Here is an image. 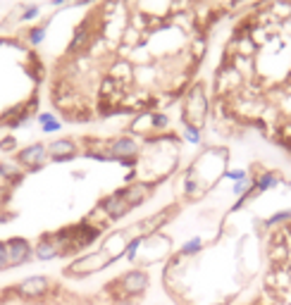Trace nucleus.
Here are the masks:
<instances>
[{
  "label": "nucleus",
  "mask_w": 291,
  "mask_h": 305,
  "mask_svg": "<svg viewBox=\"0 0 291 305\" xmlns=\"http://www.w3.org/2000/svg\"><path fill=\"white\" fill-rule=\"evenodd\" d=\"M150 286L148 272L143 270H129L122 277H117L112 284L105 286V291L110 293V300H119V298H139L143 296Z\"/></svg>",
  "instance_id": "nucleus-1"
},
{
  "label": "nucleus",
  "mask_w": 291,
  "mask_h": 305,
  "mask_svg": "<svg viewBox=\"0 0 291 305\" xmlns=\"http://www.w3.org/2000/svg\"><path fill=\"white\" fill-rule=\"evenodd\" d=\"M65 3H76V5H84L89 0H55V5H65Z\"/></svg>",
  "instance_id": "nucleus-26"
},
{
  "label": "nucleus",
  "mask_w": 291,
  "mask_h": 305,
  "mask_svg": "<svg viewBox=\"0 0 291 305\" xmlns=\"http://www.w3.org/2000/svg\"><path fill=\"white\" fill-rule=\"evenodd\" d=\"M43 36H46V26H36V29L29 31V41H31L33 45H38V43L43 41Z\"/></svg>",
  "instance_id": "nucleus-20"
},
{
  "label": "nucleus",
  "mask_w": 291,
  "mask_h": 305,
  "mask_svg": "<svg viewBox=\"0 0 291 305\" xmlns=\"http://www.w3.org/2000/svg\"><path fill=\"white\" fill-rule=\"evenodd\" d=\"M62 255V250H60V243L58 238L53 236V234H46V236L33 246V258L36 260H41V263H48V260H55V258H60Z\"/></svg>",
  "instance_id": "nucleus-9"
},
{
  "label": "nucleus",
  "mask_w": 291,
  "mask_h": 305,
  "mask_svg": "<svg viewBox=\"0 0 291 305\" xmlns=\"http://www.w3.org/2000/svg\"><path fill=\"white\" fill-rule=\"evenodd\" d=\"M112 305H139L136 298H119V300H112Z\"/></svg>",
  "instance_id": "nucleus-24"
},
{
  "label": "nucleus",
  "mask_w": 291,
  "mask_h": 305,
  "mask_svg": "<svg viewBox=\"0 0 291 305\" xmlns=\"http://www.w3.org/2000/svg\"><path fill=\"white\" fill-rule=\"evenodd\" d=\"M8 267V250H5V243L0 241V270Z\"/></svg>",
  "instance_id": "nucleus-23"
},
{
  "label": "nucleus",
  "mask_w": 291,
  "mask_h": 305,
  "mask_svg": "<svg viewBox=\"0 0 291 305\" xmlns=\"http://www.w3.org/2000/svg\"><path fill=\"white\" fill-rule=\"evenodd\" d=\"M48 291H50V279L48 277H43V274L29 277V279H24L22 284H17L15 286L17 296L26 298V300H38V298H43Z\"/></svg>",
  "instance_id": "nucleus-5"
},
{
  "label": "nucleus",
  "mask_w": 291,
  "mask_h": 305,
  "mask_svg": "<svg viewBox=\"0 0 291 305\" xmlns=\"http://www.w3.org/2000/svg\"><path fill=\"white\" fill-rule=\"evenodd\" d=\"M38 122H41V129L46 131V134H50V131H60V129H62L60 119L55 117V115H50V112H43V115H38Z\"/></svg>",
  "instance_id": "nucleus-15"
},
{
  "label": "nucleus",
  "mask_w": 291,
  "mask_h": 305,
  "mask_svg": "<svg viewBox=\"0 0 291 305\" xmlns=\"http://www.w3.org/2000/svg\"><path fill=\"white\" fill-rule=\"evenodd\" d=\"M279 184V177L275 172H263L258 179H253V195L256 193H263V191H270Z\"/></svg>",
  "instance_id": "nucleus-12"
},
{
  "label": "nucleus",
  "mask_w": 291,
  "mask_h": 305,
  "mask_svg": "<svg viewBox=\"0 0 291 305\" xmlns=\"http://www.w3.org/2000/svg\"><path fill=\"white\" fill-rule=\"evenodd\" d=\"M74 155H76V145L69 138H58V141H53L48 145V158L55 162H65L69 158H74Z\"/></svg>",
  "instance_id": "nucleus-10"
},
{
  "label": "nucleus",
  "mask_w": 291,
  "mask_h": 305,
  "mask_svg": "<svg viewBox=\"0 0 291 305\" xmlns=\"http://www.w3.org/2000/svg\"><path fill=\"white\" fill-rule=\"evenodd\" d=\"M143 241H146L143 236L129 238V243L124 246V253H122V258H127V263H136V258H139V250H141Z\"/></svg>",
  "instance_id": "nucleus-13"
},
{
  "label": "nucleus",
  "mask_w": 291,
  "mask_h": 305,
  "mask_svg": "<svg viewBox=\"0 0 291 305\" xmlns=\"http://www.w3.org/2000/svg\"><path fill=\"white\" fill-rule=\"evenodd\" d=\"M0 177L3 179H10V181H12V179H19L22 177V172H19V167H17V165H12V162H0Z\"/></svg>",
  "instance_id": "nucleus-17"
},
{
  "label": "nucleus",
  "mask_w": 291,
  "mask_h": 305,
  "mask_svg": "<svg viewBox=\"0 0 291 305\" xmlns=\"http://www.w3.org/2000/svg\"><path fill=\"white\" fill-rule=\"evenodd\" d=\"M89 43V34H86V26H79L76 29V34H74V41L69 43V53H79Z\"/></svg>",
  "instance_id": "nucleus-16"
},
{
  "label": "nucleus",
  "mask_w": 291,
  "mask_h": 305,
  "mask_svg": "<svg viewBox=\"0 0 291 305\" xmlns=\"http://www.w3.org/2000/svg\"><path fill=\"white\" fill-rule=\"evenodd\" d=\"M108 150H110V158L117 162H124V165H132L139 155V145L134 141L132 136H117L108 143Z\"/></svg>",
  "instance_id": "nucleus-4"
},
{
  "label": "nucleus",
  "mask_w": 291,
  "mask_h": 305,
  "mask_svg": "<svg viewBox=\"0 0 291 305\" xmlns=\"http://www.w3.org/2000/svg\"><path fill=\"white\" fill-rule=\"evenodd\" d=\"M98 210L103 212L108 220H122L127 212L132 210V208H129L124 193H122V188H119V191H115V193H110L108 198H103V200H100Z\"/></svg>",
  "instance_id": "nucleus-7"
},
{
  "label": "nucleus",
  "mask_w": 291,
  "mask_h": 305,
  "mask_svg": "<svg viewBox=\"0 0 291 305\" xmlns=\"http://www.w3.org/2000/svg\"><path fill=\"white\" fill-rule=\"evenodd\" d=\"M200 250H203V238L193 236V238H189L182 248H179V258H193V255H198Z\"/></svg>",
  "instance_id": "nucleus-14"
},
{
  "label": "nucleus",
  "mask_w": 291,
  "mask_h": 305,
  "mask_svg": "<svg viewBox=\"0 0 291 305\" xmlns=\"http://www.w3.org/2000/svg\"><path fill=\"white\" fill-rule=\"evenodd\" d=\"M112 263H117L115 258L108 253V250H91V253L86 255H79L76 260L65 267V277H76V279H81V277H89V274H96V272L105 270L110 267Z\"/></svg>",
  "instance_id": "nucleus-2"
},
{
  "label": "nucleus",
  "mask_w": 291,
  "mask_h": 305,
  "mask_svg": "<svg viewBox=\"0 0 291 305\" xmlns=\"http://www.w3.org/2000/svg\"><path fill=\"white\" fill-rule=\"evenodd\" d=\"M208 112V100L203 93V86H193L184 98V122H189L193 127H200Z\"/></svg>",
  "instance_id": "nucleus-3"
},
{
  "label": "nucleus",
  "mask_w": 291,
  "mask_h": 305,
  "mask_svg": "<svg viewBox=\"0 0 291 305\" xmlns=\"http://www.w3.org/2000/svg\"><path fill=\"white\" fill-rule=\"evenodd\" d=\"M36 15H38V8H29L24 15H22V19H33Z\"/></svg>",
  "instance_id": "nucleus-25"
},
{
  "label": "nucleus",
  "mask_w": 291,
  "mask_h": 305,
  "mask_svg": "<svg viewBox=\"0 0 291 305\" xmlns=\"http://www.w3.org/2000/svg\"><path fill=\"white\" fill-rule=\"evenodd\" d=\"M46 158H48V145H43V143L26 145L24 150L17 155L19 165H24V167H29V170H38L43 162H46Z\"/></svg>",
  "instance_id": "nucleus-8"
},
{
  "label": "nucleus",
  "mask_w": 291,
  "mask_h": 305,
  "mask_svg": "<svg viewBox=\"0 0 291 305\" xmlns=\"http://www.w3.org/2000/svg\"><path fill=\"white\" fill-rule=\"evenodd\" d=\"M15 145H17V141L12 138V136H8V138L0 141V148H3V150H15Z\"/></svg>",
  "instance_id": "nucleus-22"
},
{
  "label": "nucleus",
  "mask_w": 291,
  "mask_h": 305,
  "mask_svg": "<svg viewBox=\"0 0 291 305\" xmlns=\"http://www.w3.org/2000/svg\"><path fill=\"white\" fill-rule=\"evenodd\" d=\"M184 138L189 141V143H200V127H193V124H189V122H184Z\"/></svg>",
  "instance_id": "nucleus-18"
},
{
  "label": "nucleus",
  "mask_w": 291,
  "mask_h": 305,
  "mask_svg": "<svg viewBox=\"0 0 291 305\" xmlns=\"http://www.w3.org/2000/svg\"><path fill=\"white\" fill-rule=\"evenodd\" d=\"M5 250H8V267H19V265L29 263L33 258V248L26 238H10V241H5Z\"/></svg>",
  "instance_id": "nucleus-6"
},
{
  "label": "nucleus",
  "mask_w": 291,
  "mask_h": 305,
  "mask_svg": "<svg viewBox=\"0 0 291 305\" xmlns=\"http://www.w3.org/2000/svg\"><path fill=\"white\" fill-rule=\"evenodd\" d=\"M227 179H232V181H243V179H248V172L246 170H229L225 172Z\"/></svg>",
  "instance_id": "nucleus-21"
},
{
  "label": "nucleus",
  "mask_w": 291,
  "mask_h": 305,
  "mask_svg": "<svg viewBox=\"0 0 291 305\" xmlns=\"http://www.w3.org/2000/svg\"><path fill=\"white\" fill-rule=\"evenodd\" d=\"M284 222H291V210L275 212L272 217H267L265 220V227H277V224H284Z\"/></svg>",
  "instance_id": "nucleus-19"
},
{
  "label": "nucleus",
  "mask_w": 291,
  "mask_h": 305,
  "mask_svg": "<svg viewBox=\"0 0 291 305\" xmlns=\"http://www.w3.org/2000/svg\"><path fill=\"white\" fill-rule=\"evenodd\" d=\"M122 193H124L129 208H139V205L150 195V184H146V181H136V184H132V186L122 188Z\"/></svg>",
  "instance_id": "nucleus-11"
},
{
  "label": "nucleus",
  "mask_w": 291,
  "mask_h": 305,
  "mask_svg": "<svg viewBox=\"0 0 291 305\" xmlns=\"http://www.w3.org/2000/svg\"><path fill=\"white\" fill-rule=\"evenodd\" d=\"M253 305H265V303H253Z\"/></svg>",
  "instance_id": "nucleus-27"
}]
</instances>
